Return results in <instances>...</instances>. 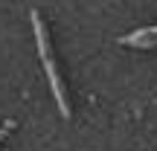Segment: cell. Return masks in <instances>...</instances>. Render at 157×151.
Segmentation results:
<instances>
[{
	"mask_svg": "<svg viewBox=\"0 0 157 151\" xmlns=\"http://www.w3.org/2000/svg\"><path fill=\"white\" fill-rule=\"evenodd\" d=\"M32 29H35V44H38V55H41V64H44V73H47V81L52 87V96L58 102V111H61L64 119H70V102H67V93H64V81L58 76V67H56V55H52V44H50V35H47V23L38 12H32Z\"/></svg>",
	"mask_w": 157,
	"mask_h": 151,
	"instance_id": "6da1fadb",
	"label": "cell"
},
{
	"mask_svg": "<svg viewBox=\"0 0 157 151\" xmlns=\"http://www.w3.org/2000/svg\"><path fill=\"white\" fill-rule=\"evenodd\" d=\"M119 44H125V47H154L157 44V26H146V29H137L131 35H122Z\"/></svg>",
	"mask_w": 157,
	"mask_h": 151,
	"instance_id": "7a4b0ae2",
	"label": "cell"
}]
</instances>
